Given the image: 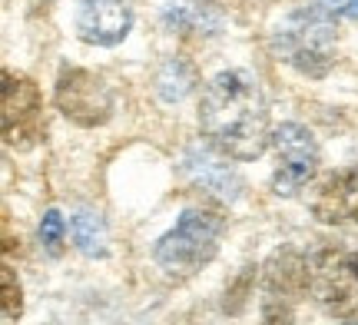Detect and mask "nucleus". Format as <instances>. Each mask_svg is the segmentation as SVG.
<instances>
[{
	"label": "nucleus",
	"instance_id": "nucleus-15",
	"mask_svg": "<svg viewBox=\"0 0 358 325\" xmlns=\"http://www.w3.org/2000/svg\"><path fill=\"white\" fill-rule=\"evenodd\" d=\"M322 10L335 13V17H352L358 20V0H315Z\"/></svg>",
	"mask_w": 358,
	"mask_h": 325
},
{
	"label": "nucleus",
	"instance_id": "nucleus-5",
	"mask_svg": "<svg viewBox=\"0 0 358 325\" xmlns=\"http://www.w3.org/2000/svg\"><path fill=\"white\" fill-rule=\"evenodd\" d=\"M3 143L13 150H30L40 143V136L47 130L43 123V96L37 83L27 77L3 73Z\"/></svg>",
	"mask_w": 358,
	"mask_h": 325
},
{
	"label": "nucleus",
	"instance_id": "nucleus-3",
	"mask_svg": "<svg viewBox=\"0 0 358 325\" xmlns=\"http://www.w3.org/2000/svg\"><path fill=\"white\" fill-rule=\"evenodd\" d=\"M312 296L325 312L358 322V246L329 243L308 259Z\"/></svg>",
	"mask_w": 358,
	"mask_h": 325
},
{
	"label": "nucleus",
	"instance_id": "nucleus-9",
	"mask_svg": "<svg viewBox=\"0 0 358 325\" xmlns=\"http://www.w3.org/2000/svg\"><path fill=\"white\" fill-rule=\"evenodd\" d=\"M133 10L127 0H80L77 30L87 43L113 47L129 34Z\"/></svg>",
	"mask_w": 358,
	"mask_h": 325
},
{
	"label": "nucleus",
	"instance_id": "nucleus-1",
	"mask_svg": "<svg viewBox=\"0 0 358 325\" xmlns=\"http://www.w3.org/2000/svg\"><path fill=\"white\" fill-rule=\"evenodd\" d=\"M199 123L209 143L232 159H256L272 140L262 87L245 70H226L206 83Z\"/></svg>",
	"mask_w": 358,
	"mask_h": 325
},
{
	"label": "nucleus",
	"instance_id": "nucleus-4",
	"mask_svg": "<svg viewBox=\"0 0 358 325\" xmlns=\"http://www.w3.org/2000/svg\"><path fill=\"white\" fill-rule=\"evenodd\" d=\"M219 236H222V216L216 209H186L176 226L156 243V262L166 273L189 275L216 256Z\"/></svg>",
	"mask_w": 358,
	"mask_h": 325
},
{
	"label": "nucleus",
	"instance_id": "nucleus-10",
	"mask_svg": "<svg viewBox=\"0 0 358 325\" xmlns=\"http://www.w3.org/2000/svg\"><path fill=\"white\" fill-rule=\"evenodd\" d=\"M163 17L173 30H189V34H216L222 27L219 10L206 0H173Z\"/></svg>",
	"mask_w": 358,
	"mask_h": 325
},
{
	"label": "nucleus",
	"instance_id": "nucleus-12",
	"mask_svg": "<svg viewBox=\"0 0 358 325\" xmlns=\"http://www.w3.org/2000/svg\"><path fill=\"white\" fill-rule=\"evenodd\" d=\"M70 229H73V243H77L80 252L103 256V249H106V229H103V219L93 209H80L77 216H73V222H70Z\"/></svg>",
	"mask_w": 358,
	"mask_h": 325
},
{
	"label": "nucleus",
	"instance_id": "nucleus-7",
	"mask_svg": "<svg viewBox=\"0 0 358 325\" xmlns=\"http://www.w3.org/2000/svg\"><path fill=\"white\" fill-rule=\"evenodd\" d=\"M57 106L80 127H100L113 113V90L90 70H64L57 83Z\"/></svg>",
	"mask_w": 358,
	"mask_h": 325
},
{
	"label": "nucleus",
	"instance_id": "nucleus-11",
	"mask_svg": "<svg viewBox=\"0 0 358 325\" xmlns=\"http://www.w3.org/2000/svg\"><path fill=\"white\" fill-rule=\"evenodd\" d=\"M192 87H196V70H192L186 60H179V57L166 60V64H163V70L156 73V90H159V96H163V100H169V103L182 100Z\"/></svg>",
	"mask_w": 358,
	"mask_h": 325
},
{
	"label": "nucleus",
	"instance_id": "nucleus-14",
	"mask_svg": "<svg viewBox=\"0 0 358 325\" xmlns=\"http://www.w3.org/2000/svg\"><path fill=\"white\" fill-rule=\"evenodd\" d=\"M3 315L7 319H20V309H24V299H20V282H17V275H13L10 266H3Z\"/></svg>",
	"mask_w": 358,
	"mask_h": 325
},
{
	"label": "nucleus",
	"instance_id": "nucleus-8",
	"mask_svg": "<svg viewBox=\"0 0 358 325\" xmlns=\"http://www.w3.org/2000/svg\"><path fill=\"white\" fill-rule=\"evenodd\" d=\"M308 209L319 222L355 226L358 222V169H335L308 189Z\"/></svg>",
	"mask_w": 358,
	"mask_h": 325
},
{
	"label": "nucleus",
	"instance_id": "nucleus-16",
	"mask_svg": "<svg viewBox=\"0 0 358 325\" xmlns=\"http://www.w3.org/2000/svg\"><path fill=\"white\" fill-rule=\"evenodd\" d=\"M348 325H358V322H348Z\"/></svg>",
	"mask_w": 358,
	"mask_h": 325
},
{
	"label": "nucleus",
	"instance_id": "nucleus-13",
	"mask_svg": "<svg viewBox=\"0 0 358 325\" xmlns=\"http://www.w3.org/2000/svg\"><path fill=\"white\" fill-rule=\"evenodd\" d=\"M64 216L57 212V209H47L43 212V222H40V239H43V246L50 249V252H60V246H64Z\"/></svg>",
	"mask_w": 358,
	"mask_h": 325
},
{
	"label": "nucleus",
	"instance_id": "nucleus-6",
	"mask_svg": "<svg viewBox=\"0 0 358 325\" xmlns=\"http://www.w3.org/2000/svg\"><path fill=\"white\" fill-rule=\"evenodd\" d=\"M272 146H275V159H279L275 180H272L275 193L289 196L295 189H302L319 169V143H315V136L306 127H299V123H282L279 130L272 133Z\"/></svg>",
	"mask_w": 358,
	"mask_h": 325
},
{
	"label": "nucleus",
	"instance_id": "nucleus-2",
	"mask_svg": "<svg viewBox=\"0 0 358 325\" xmlns=\"http://www.w3.org/2000/svg\"><path fill=\"white\" fill-rule=\"evenodd\" d=\"M335 13L319 3L292 10L272 30V50L279 60L292 64L306 77H325L335 60Z\"/></svg>",
	"mask_w": 358,
	"mask_h": 325
}]
</instances>
